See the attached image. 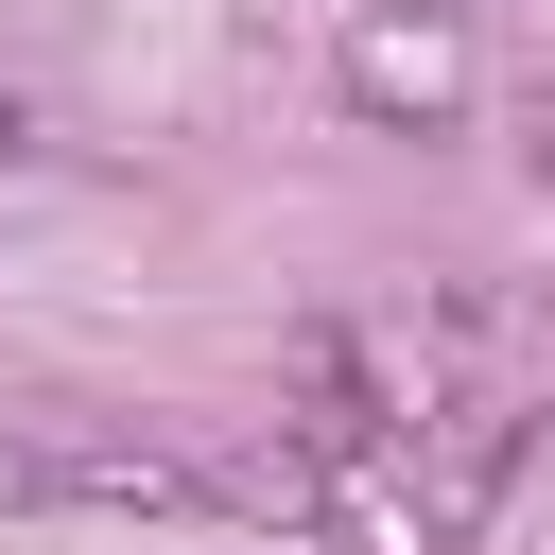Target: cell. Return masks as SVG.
<instances>
[{
	"mask_svg": "<svg viewBox=\"0 0 555 555\" xmlns=\"http://www.w3.org/2000/svg\"><path fill=\"white\" fill-rule=\"evenodd\" d=\"M330 87H347L382 139H451L468 87H486V69H468V0H364L347 52H330Z\"/></svg>",
	"mask_w": 555,
	"mask_h": 555,
	"instance_id": "obj_1",
	"label": "cell"
},
{
	"mask_svg": "<svg viewBox=\"0 0 555 555\" xmlns=\"http://www.w3.org/2000/svg\"><path fill=\"white\" fill-rule=\"evenodd\" d=\"M278 399H295V434H312V451H399V416H416V399H399V364H382L347 312H312V330L278 347Z\"/></svg>",
	"mask_w": 555,
	"mask_h": 555,
	"instance_id": "obj_2",
	"label": "cell"
},
{
	"mask_svg": "<svg viewBox=\"0 0 555 555\" xmlns=\"http://www.w3.org/2000/svg\"><path fill=\"white\" fill-rule=\"evenodd\" d=\"M399 434L434 451V503H416L434 538H486V503L538 468V416H520V399H451V416H399Z\"/></svg>",
	"mask_w": 555,
	"mask_h": 555,
	"instance_id": "obj_3",
	"label": "cell"
},
{
	"mask_svg": "<svg viewBox=\"0 0 555 555\" xmlns=\"http://www.w3.org/2000/svg\"><path fill=\"white\" fill-rule=\"evenodd\" d=\"M35 503H104V520H208V468L87 434V451H35Z\"/></svg>",
	"mask_w": 555,
	"mask_h": 555,
	"instance_id": "obj_4",
	"label": "cell"
},
{
	"mask_svg": "<svg viewBox=\"0 0 555 555\" xmlns=\"http://www.w3.org/2000/svg\"><path fill=\"white\" fill-rule=\"evenodd\" d=\"M520 173H538V191H555V87H538V104H520Z\"/></svg>",
	"mask_w": 555,
	"mask_h": 555,
	"instance_id": "obj_5",
	"label": "cell"
},
{
	"mask_svg": "<svg viewBox=\"0 0 555 555\" xmlns=\"http://www.w3.org/2000/svg\"><path fill=\"white\" fill-rule=\"evenodd\" d=\"M0 139H17V87H0Z\"/></svg>",
	"mask_w": 555,
	"mask_h": 555,
	"instance_id": "obj_6",
	"label": "cell"
}]
</instances>
